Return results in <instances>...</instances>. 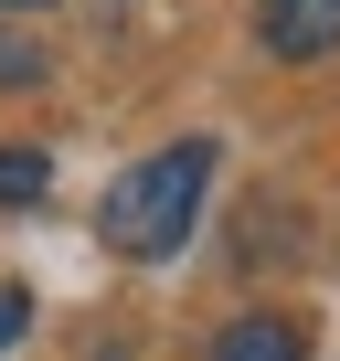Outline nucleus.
<instances>
[{
  "instance_id": "nucleus-6",
  "label": "nucleus",
  "mask_w": 340,
  "mask_h": 361,
  "mask_svg": "<svg viewBox=\"0 0 340 361\" xmlns=\"http://www.w3.org/2000/svg\"><path fill=\"white\" fill-rule=\"evenodd\" d=\"M22 319H32V298H22V287H0V350L22 340Z\"/></svg>"
},
{
  "instance_id": "nucleus-1",
  "label": "nucleus",
  "mask_w": 340,
  "mask_h": 361,
  "mask_svg": "<svg viewBox=\"0 0 340 361\" xmlns=\"http://www.w3.org/2000/svg\"><path fill=\"white\" fill-rule=\"evenodd\" d=\"M202 192H213V138H170V149L128 159V170L107 180V202H96L107 255H128V266L181 255V245H192V224H202Z\"/></svg>"
},
{
  "instance_id": "nucleus-7",
  "label": "nucleus",
  "mask_w": 340,
  "mask_h": 361,
  "mask_svg": "<svg viewBox=\"0 0 340 361\" xmlns=\"http://www.w3.org/2000/svg\"><path fill=\"white\" fill-rule=\"evenodd\" d=\"M0 11H54V0H0Z\"/></svg>"
},
{
  "instance_id": "nucleus-2",
  "label": "nucleus",
  "mask_w": 340,
  "mask_h": 361,
  "mask_svg": "<svg viewBox=\"0 0 340 361\" xmlns=\"http://www.w3.org/2000/svg\"><path fill=\"white\" fill-rule=\"evenodd\" d=\"M255 43H266L277 64L340 54V0H255Z\"/></svg>"
},
{
  "instance_id": "nucleus-3",
  "label": "nucleus",
  "mask_w": 340,
  "mask_h": 361,
  "mask_svg": "<svg viewBox=\"0 0 340 361\" xmlns=\"http://www.w3.org/2000/svg\"><path fill=\"white\" fill-rule=\"evenodd\" d=\"M202 361H308V319H287V308H245V319L213 329Z\"/></svg>"
},
{
  "instance_id": "nucleus-5",
  "label": "nucleus",
  "mask_w": 340,
  "mask_h": 361,
  "mask_svg": "<svg viewBox=\"0 0 340 361\" xmlns=\"http://www.w3.org/2000/svg\"><path fill=\"white\" fill-rule=\"evenodd\" d=\"M43 75H54V54L32 32H0V85H43Z\"/></svg>"
},
{
  "instance_id": "nucleus-4",
  "label": "nucleus",
  "mask_w": 340,
  "mask_h": 361,
  "mask_svg": "<svg viewBox=\"0 0 340 361\" xmlns=\"http://www.w3.org/2000/svg\"><path fill=\"white\" fill-rule=\"evenodd\" d=\"M54 192V159L43 149H0V202H43Z\"/></svg>"
}]
</instances>
